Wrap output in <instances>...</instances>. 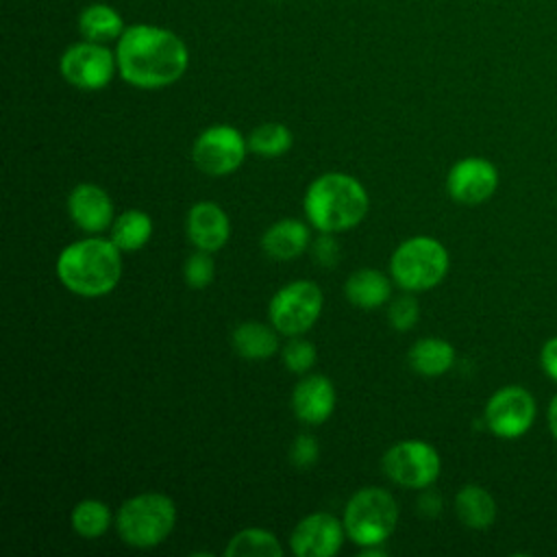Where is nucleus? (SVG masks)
Listing matches in <instances>:
<instances>
[{
    "instance_id": "nucleus-1",
    "label": "nucleus",
    "mask_w": 557,
    "mask_h": 557,
    "mask_svg": "<svg viewBox=\"0 0 557 557\" xmlns=\"http://www.w3.org/2000/svg\"><path fill=\"white\" fill-rule=\"evenodd\" d=\"M117 74L139 89H163L189 65L187 44L170 28L154 24L126 26L115 41Z\"/></svg>"
},
{
    "instance_id": "nucleus-2",
    "label": "nucleus",
    "mask_w": 557,
    "mask_h": 557,
    "mask_svg": "<svg viewBox=\"0 0 557 557\" xmlns=\"http://www.w3.org/2000/svg\"><path fill=\"white\" fill-rule=\"evenodd\" d=\"M120 248L111 239L87 237L70 244L57 259L59 281L74 294L98 298L115 289L122 276Z\"/></svg>"
},
{
    "instance_id": "nucleus-3",
    "label": "nucleus",
    "mask_w": 557,
    "mask_h": 557,
    "mask_svg": "<svg viewBox=\"0 0 557 557\" xmlns=\"http://www.w3.org/2000/svg\"><path fill=\"white\" fill-rule=\"evenodd\" d=\"M368 191L344 172L320 174L305 194V213L320 233H339L355 228L368 213Z\"/></svg>"
},
{
    "instance_id": "nucleus-4",
    "label": "nucleus",
    "mask_w": 557,
    "mask_h": 557,
    "mask_svg": "<svg viewBox=\"0 0 557 557\" xmlns=\"http://www.w3.org/2000/svg\"><path fill=\"white\" fill-rule=\"evenodd\" d=\"M176 524V505L159 492H144L122 503L115 513V529L124 544L152 548L161 544Z\"/></svg>"
},
{
    "instance_id": "nucleus-5",
    "label": "nucleus",
    "mask_w": 557,
    "mask_h": 557,
    "mask_svg": "<svg viewBox=\"0 0 557 557\" xmlns=\"http://www.w3.org/2000/svg\"><path fill=\"white\" fill-rule=\"evenodd\" d=\"M448 250L440 239L429 235H418L403 242L389 259L392 278L407 292H424L440 285L448 272Z\"/></svg>"
},
{
    "instance_id": "nucleus-6",
    "label": "nucleus",
    "mask_w": 557,
    "mask_h": 557,
    "mask_svg": "<svg viewBox=\"0 0 557 557\" xmlns=\"http://www.w3.org/2000/svg\"><path fill=\"white\" fill-rule=\"evenodd\" d=\"M346 535L363 546L383 544L396 529L398 505L383 487H363L350 496L344 509Z\"/></svg>"
},
{
    "instance_id": "nucleus-7",
    "label": "nucleus",
    "mask_w": 557,
    "mask_h": 557,
    "mask_svg": "<svg viewBox=\"0 0 557 557\" xmlns=\"http://www.w3.org/2000/svg\"><path fill=\"white\" fill-rule=\"evenodd\" d=\"M381 468L392 483L409 490H424L437 481L442 459L429 442L405 440L387 448Z\"/></svg>"
},
{
    "instance_id": "nucleus-8",
    "label": "nucleus",
    "mask_w": 557,
    "mask_h": 557,
    "mask_svg": "<svg viewBox=\"0 0 557 557\" xmlns=\"http://www.w3.org/2000/svg\"><path fill=\"white\" fill-rule=\"evenodd\" d=\"M59 72L65 83L81 91H98L111 83L117 72L115 50L98 41H76L63 50Z\"/></svg>"
},
{
    "instance_id": "nucleus-9",
    "label": "nucleus",
    "mask_w": 557,
    "mask_h": 557,
    "mask_svg": "<svg viewBox=\"0 0 557 557\" xmlns=\"http://www.w3.org/2000/svg\"><path fill=\"white\" fill-rule=\"evenodd\" d=\"M537 416L535 396L524 385H503L485 403L483 422L500 440H518L529 433Z\"/></svg>"
},
{
    "instance_id": "nucleus-10",
    "label": "nucleus",
    "mask_w": 557,
    "mask_h": 557,
    "mask_svg": "<svg viewBox=\"0 0 557 557\" xmlns=\"http://www.w3.org/2000/svg\"><path fill=\"white\" fill-rule=\"evenodd\" d=\"M272 326L289 337L307 333L322 313V292L313 281L283 285L268 307Z\"/></svg>"
},
{
    "instance_id": "nucleus-11",
    "label": "nucleus",
    "mask_w": 557,
    "mask_h": 557,
    "mask_svg": "<svg viewBox=\"0 0 557 557\" xmlns=\"http://www.w3.org/2000/svg\"><path fill=\"white\" fill-rule=\"evenodd\" d=\"M248 150V139L235 126L215 124L205 128L191 148V159L196 168L209 176H226L235 172Z\"/></svg>"
},
{
    "instance_id": "nucleus-12",
    "label": "nucleus",
    "mask_w": 557,
    "mask_h": 557,
    "mask_svg": "<svg viewBox=\"0 0 557 557\" xmlns=\"http://www.w3.org/2000/svg\"><path fill=\"white\" fill-rule=\"evenodd\" d=\"M498 170L483 157H463L448 170L446 191L461 205H481L494 196Z\"/></svg>"
},
{
    "instance_id": "nucleus-13",
    "label": "nucleus",
    "mask_w": 557,
    "mask_h": 557,
    "mask_svg": "<svg viewBox=\"0 0 557 557\" xmlns=\"http://www.w3.org/2000/svg\"><path fill=\"white\" fill-rule=\"evenodd\" d=\"M346 529L333 513L315 511L305 516L292 531L289 548L298 557H333L339 553Z\"/></svg>"
},
{
    "instance_id": "nucleus-14",
    "label": "nucleus",
    "mask_w": 557,
    "mask_h": 557,
    "mask_svg": "<svg viewBox=\"0 0 557 557\" xmlns=\"http://www.w3.org/2000/svg\"><path fill=\"white\" fill-rule=\"evenodd\" d=\"M185 231L189 242L205 252H215L220 250L231 235V222L226 211L211 202V200H202L196 202L185 218Z\"/></svg>"
},
{
    "instance_id": "nucleus-15",
    "label": "nucleus",
    "mask_w": 557,
    "mask_h": 557,
    "mask_svg": "<svg viewBox=\"0 0 557 557\" xmlns=\"http://www.w3.org/2000/svg\"><path fill=\"white\" fill-rule=\"evenodd\" d=\"M67 211L76 226L87 233H102L113 224V202L109 194L94 183H81L70 191Z\"/></svg>"
},
{
    "instance_id": "nucleus-16",
    "label": "nucleus",
    "mask_w": 557,
    "mask_h": 557,
    "mask_svg": "<svg viewBox=\"0 0 557 557\" xmlns=\"http://www.w3.org/2000/svg\"><path fill=\"white\" fill-rule=\"evenodd\" d=\"M292 409L305 424H322L335 409V387L324 374L305 376L292 392Z\"/></svg>"
},
{
    "instance_id": "nucleus-17",
    "label": "nucleus",
    "mask_w": 557,
    "mask_h": 557,
    "mask_svg": "<svg viewBox=\"0 0 557 557\" xmlns=\"http://www.w3.org/2000/svg\"><path fill=\"white\" fill-rule=\"evenodd\" d=\"M309 226L294 218H283L265 228L261 235V248L270 259L289 261L302 255L309 246Z\"/></svg>"
},
{
    "instance_id": "nucleus-18",
    "label": "nucleus",
    "mask_w": 557,
    "mask_h": 557,
    "mask_svg": "<svg viewBox=\"0 0 557 557\" xmlns=\"http://www.w3.org/2000/svg\"><path fill=\"white\" fill-rule=\"evenodd\" d=\"M455 513L463 527L483 531L494 524L498 507L494 496L485 487L468 483L455 496Z\"/></svg>"
},
{
    "instance_id": "nucleus-19",
    "label": "nucleus",
    "mask_w": 557,
    "mask_h": 557,
    "mask_svg": "<svg viewBox=\"0 0 557 557\" xmlns=\"http://www.w3.org/2000/svg\"><path fill=\"white\" fill-rule=\"evenodd\" d=\"M124 28L126 24L122 15L111 4L94 2L83 7V11L78 13V33L83 39L98 41V44L117 41Z\"/></svg>"
},
{
    "instance_id": "nucleus-20",
    "label": "nucleus",
    "mask_w": 557,
    "mask_h": 557,
    "mask_svg": "<svg viewBox=\"0 0 557 557\" xmlns=\"http://www.w3.org/2000/svg\"><path fill=\"white\" fill-rule=\"evenodd\" d=\"M344 294L355 307L374 309L392 296V285L383 272L374 268H361L348 276Z\"/></svg>"
},
{
    "instance_id": "nucleus-21",
    "label": "nucleus",
    "mask_w": 557,
    "mask_h": 557,
    "mask_svg": "<svg viewBox=\"0 0 557 557\" xmlns=\"http://www.w3.org/2000/svg\"><path fill=\"white\" fill-rule=\"evenodd\" d=\"M409 366L422 376H440L455 363V348L442 337H422L409 348Z\"/></svg>"
},
{
    "instance_id": "nucleus-22",
    "label": "nucleus",
    "mask_w": 557,
    "mask_h": 557,
    "mask_svg": "<svg viewBox=\"0 0 557 557\" xmlns=\"http://www.w3.org/2000/svg\"><path fill=\"white\" fill-rule=\"evenodd\" d=\"M233 348L244 359H268L278 348L276 329L261 322H242L233 331Z\"/></svg>"
},
{
    "instance_id": "nucleus-23",
    "label": "nucleus",
    "mask_w": 557,
    "mask_h": 557,
    "mask_svg": "<svg viewBox=\"0 0 557 557\" xmlns=\"http://www.w3.org/2000/svg\"><path fill=\"white\" fill-rule=\"evenodd\" d=\"M152 237V220L146 211L128 209L117 215L111 224V242L122 252H135L148 244Z\"/></svg>"
},
{
    "instance_id": "nucleus-24",
    "label": "nucleus",
    "mask_w": 557,
    "mask_h": 557,
    "mask_svg": "<svg viewBox=\"0 0 557 557\" xmlns=\"http://www.w3.org/2000/svg\"><path fill=\"white\" fill-rule=\"evenodd\" d=\"M228 557H281L283 548L274 533L265 529H244L224 548Z\"/></svg>"
},
{
    "instance_id": "nucleus-25",
    "label": "nucleus",
    "mask_w": 557,
    "mask_h": 557,
    "mask_svg": "<svg viewBox=\"0 0 557 557\" xmlns=\"http://www.w3.org/2000/svg\"><path fill=\"white\" fill-rule=\"evenodd\" d=\"M70 522L81 537L91 540V537H100L111 527L113 520H111L109 507L102 500L85 498L74 505L70 513Z\"/></svg>"
},
{
    "instance_id": "nucleus-26",
    "label": "nucleus",
    "mask_w": 557,
    "mask_h": 557,
    "mask_svg": "<svg viewBox=\"0 0 557 557\" xmlns=\"http://www.w3.org/2000/svg\"><path fill=\"white\" fill-rule=\"evenodd\" d=\"M294 144L292 131L281 122H265L252 128L248 135V150L261 157H278L285 154Z\"/></svg>"
},
{
    "instance_id": "nucleus-27",
    "label": "nucleus",
    "mask_w": 557,
    "mask_h": 557,
    "mask_svg": "<svg viewBox=\"0 0 557 557\" xmlns=\"http://www.w3.org/2000/svg\"><path fill=\"white\" fill-rule=\"evenodd\" d=\"M183 276H185V283L194 289H202V287L211 285V281L215 276L211 252L198 250V252L189 255L183 265Z\"/></svg>"
},
{
    "instance_id": "nucleus-28",
    "label": "nucleus",
    "mask_w": 557,
    "mask_h": 557,
    "mask_svg": "<svg viewBox=\"0 0 557 557\" xmlns=\"http://www.w3.org/2000/svg\"><path fill=\"white\" fill-rule=\"evenodd\" d=\"M420 318V305L411 294L396 296L387 307V320L396 331H409Z\"/></svg>"
},
{
    "instance_id": "nucleus-29",
    "label": "nucleus",
    "mask_w": 557,
    "mask_h": 557,
    "mask_svg": "<svg viewBox=\"0 0 557 557\" xmlns=\"http://www.w3.org/2000/svg\"><path fill=\"white\" fill-rule=\"evenodd\" d=\"M315 361V346L307 339H300L298 335L285 344L283 348V363L287 366L289 372L302 374L307 372Z\"/></svg>"
},
{
    "instance_id": "nucleus-30",
    "label": "nucleus",
    "mask_w": 557,
    "mask_h": 557,
    "mask_svg": "<svg viewBox=\"0 0 557 557\" xmlns=\"http://www.w3.org/2000/svg\"><path fill=\"white\" fill-rule=\"evenodd\" d=\"M318 455H320L318 440L313 435H307V433L298 435L289 446V463L294 468H300V470L313 466L318 461Z\"/></svg>"
},
{
    "instance_id": "nucleus-31",
    "label": "nucleus",
    "mask_w": 557,
    "mask_h": 557,
    "mask_svg": "<svg viewBox=\"0 0 557 557\" xmlns=\"http://www.w3.org/2000/svg\"><path fill=\"white\" fill-rule=\"evenodd\" d=\"M313 257L320 265L333 268L339 261V244L335 242L333 233H322L313 244Z\"/></svg>"
},
{
    "instance_id": "nucleus-32",
    "label": "nucleus",
    "mask_w": 557,
    "mask_h": 557,
    "mask_svg": "<svg viewBox=\"0 0 557 557\" xmlns=\"http://www.w3.org/2000/svg\"><path fill=\"white\" fill-rule=\"evenodd\" d=\"M540 368L542 372L557 383V335L548 337L540 348Z\"/></svg>"
},
{
    "instance_id": "nucleus-33",
    "label": "nucleus",
    "mask_w": 557,
    "mask_h": 557,
    "mask_svg": "<svg viewBox=\"0 0 557 557\" xmlns=\"http://www.w3.org/2000/svg\"><path fill=\"white\" fill-rule=\"evenodd\" d=\"M418 509L424 513V516H437L442 511V498L440 494L435 492H424L418 500Z\"/></svg>"
},
{
    "instance_id": "nucleus-34",
    "label": "nucleus",
    "mask_w": 557,
    "mask_h": 557,
    "mask_svg": "<svg viewBox=\"0 0 557 557\" xmlns=\"http://www.w3.org/2000/svg\"><path fill=\"white\" fill-rule=\"evenodd\" d=\"M546 426H548L553 440L557 442V392L553 394V398L548 403V409H546Z\"/></svg>"
}]
</instances>
